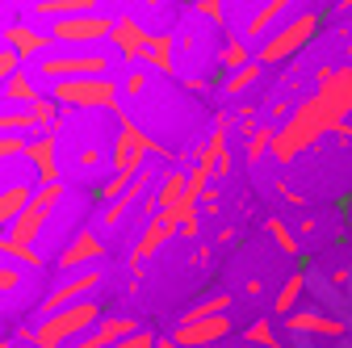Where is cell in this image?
I'll use <instances>...</instances> for the list:
<instances>
[{
	"label": "cell",
	"mask_w": 352,
	"mask_h": 348,
	"mask_svg": "<svg viewBox=\"0 0 352 348\" xmlns=\"http://www.w3.org/2000/svg\"><path fill=\"white\" fill-rule=\"evenodd\" d=\"M294 348H323V344H311V340H302V344H294Z\"/></svg>",
	"instance_id": "obj_47"
},
{
	"label": "cell",
	"mask_w": 352,
	"mask_h": 348,
	"mask_svg": "<svg viewBox=\"0 0 352 348\" xmlns=\"http://www.w3.org/2000/svg\"><path fill=\"white\" fill-rule=\"evenodd\" d=\"M143 5H147V9H155V5H164V0H143Z\"/></svg>",
	"instance_id": "obj_48"
},
{
	"label": "cell",
	"mask_w": 352,
	"mask_h": 348,
	"mask_svg": "<svg viewBox=\"0 0 352 348\" xmlns=\"http://www.w3.org/2000/svg\"><path fill=\"white\" fill-rule=\"evenodd\" d=\"M51 34H42L38 25H25V21H17V25H5V47L9 51H17L21 55V63L25 59H42V55H51L47 47H51Z\"/></svg>",
	"instance_id": "obj_12"
},
{
	"label": "cell",
	"mask_w": 352,
	"mask_h": 348,
	"mask_svg": "<svg viewBox=\"0 0 352 348\" xmlns=\"http://www.w3.org/2000/svg\"><path fill=\"white\" fill-rule=\"evenodd\" d=\"M155 340H160L155 331H147V327H139L135 336H122V340H118V344H109V348H155Z\"/></svg>",
	"instance_id": "obj_35"
},
{
	"label": "cell",
	"mask_w": 352,
	"mask_h": 348,
	"mask_svg": "<svg viewBox=\"0 0 352 348\" xmlns=\"http://www.w3.org/2000/svg\"><path fill=\"white\" fill-rule=\"evenodd\" d=\"M260 76H264V63H260V59H252L248 67H239V72H227V76H223V89H227L231 97H239L243 89H252Z\"/></svg>",
	"instance_id": "obj_25"
},
{
	"label": "cell",
	"mask_w": 352,
	"mask_h": 348,
	"mask_svg": "<svg viewBox=\"0 0 352 348\" xmlns=\"http://www.w3.org/2000/svg\"><path fill=\"white\" fill-rule=\"evenodd\" d=\"M185 197H189V172L185 168H168L160 177V185H155V193L147 197V210L160 214V210H172L176 202H185Z\"/></svg>",
	"instance_id": "obj_16"
},
{
	"label": "cell",
	"mask_w": 352,
	"mask_h": 348,
	"mask_svg": "<svg viewBox=\"0 0 352 348\" xmlns=\"http://www.w3.org/2000/svg\"><path fill=\"white\" fill-rule=\"evenodd\" d=\"M231 336V319L227 315H210V319H193V323H176L172 340L176 344H189V348H210L214 340Z\"/></svg>",
	"instance_id": "obj_10"
},
{
	"label": "cell",
	"mask_w": 352,
	"mask_h": 348,
	"mask_svg": "<svg viewBox=\"0 0 352 348\" xmlns=\"http://www.w3.org/2000/svg\"><path fill=\"white\" fill-rule=\"evenodd\" d=\"M25 160L38 168V185L59 181V130H38V139L25 143Z\"/></svg>",
	"instance_id": "obj_9"
},
{
	"label": "cell",
	"mask_w": 352,
	"mask_h": 348,
	"mask_svg": "<svg viewBox=\"0 0 352 348\" xmlns=\"http://www.w3.org/2000/svg\"><path fill=\"white\" fill-rule=\"evenodd\" d=\"M264 231L273 235V243H277L285 256H298V239H294V231H289L281 219H264Z\"/></svg>",
	"instance_id": "obj_31"
},
{
	"label": "cell",
	"mask_w": 352,
	"mask_h": 348,
	"mask_svg": "<svg viewBox=\"0 0 352 348\" xmlns=\"http://www.w3.org/2000/svg\"><path fill=\"white\" fill-rule=\"evenodd\" d=\"M147 89V80H143V72H126V80H122V93L126 97H139Z\"/></svg>",
	"instance_id": "obj_38"
},
{
	"label": "cell",
	"mask_w": 352,
	"mask_h": 348,
	"mask_svg": "<svg viewBox=\"0 0 352 348\" xmlns=\"http://www.w3.org/2000/svg\"><path fill=\"white\" fill-rule=\"evenodd\" d=\"M101 256H105V243H101L93 231H88V227H80V231H76V239L59 252V269H67V273H72V269L93 265V260H101Z\"/></svg>",
	"instance_id": "obj_15"
},
{
	"label": "cell",
	"mask_w": 352,
	"mask_h": 348,
	"mask_svg": "<svg viewBox=\"0 0 352 348\" xmlns=\"http://www.w3.org/2000/svg\"><path fill=\"white\" fill-rule=\"evenodd\" d=\"M47 34L63 47H93V42H109L113 34V17L109 13H76V17H59L47 25Z\"/></svg>",
	"instance_id": "obj_5"
},
{
	"label": "cell",
	"mask_w": 352,
	"mask_h": 348,
	"mask_svg": "<svg viewBox=\"0 0 352 348\" xmlns=\"http://www.w3.org/2000/svg\"><path fill=\"white\" fill-rule=\"evenodd\" d=\"M109 42H113V51L122 55V63L130 67V63H139V59H143L147 42H151V30H147L139 17L118 13V17H113V34H109Z\"/></svg>",
	"instance_id": "obj_7"
},
{
	"label": "cell",
	"mask_w": 352,
	"mask_h": 348,
	"mask_svg": "<svg viewBox=\"0 0 352 348\" xmlns=\"http://www.w3.org/2000/svg\"><path fill=\"white\" fill-rule=\"evenodd\" d=\"M243 294H248V298H260V294H264V281H260V277H252V281L243 285Z\"/></svg>",
	"instance_id": "obj_42"
},
{
	"label": "cell",
	"mask_w": 352,
	"mask_h": 348,
	"mask_svg": "<svg viewBox=\"0 0 352 348\" xmlns=\"http://www.w3.org/2000/svg\"><path fill=\"white\" fill-rule=\"evenodd\" d=\"M210 181H214V168H210V164H197V160H193V168H189V197L197 202V197L206 193V185H210Z\"/></svg>",
	"instance_id": "obj_32"
},
{
	"label": "cell",
	"mask_w": 352,
	"mask_h": 348,
	"mask_svg": "<svg viewBox=\"0 0 352 348\" xmlns=\"http://www.w3.org/2000/svg\"><path fill=\"white\" fill-rule=\"evenodd\" d=\"M289 5H294V0H264V5L252 13V21H248V34H252V38H269L273 21H277Z\"/></svg>",
	"instance_id": "obj_23"
},
{
	"label": "cell",
	"mask_w": 352,
	"mask_h": 348,
	"mask_svg": "<svg viewBox=\"0 0 352 348\" xmlns=\"http://www.w3.org/2000/svg\"><path fill=\"white\" fill-rule=\"evenodd\" d=\"M76 164H80V168H93V164H101V151H97V147H84V151L76 155Z\"/></svg>",
	"instance_id": "obj_39"
},
{
	"label": "cell",
	"mask_w": 352,
	"mask_h": 348,
	"mask_svg": "<svg viewBox=\"0 0 352 348\" xmlns=\"http://www.w3.org/2000/svg\"><path fill=\"white\" fill-rule=\"evenodd\" d=\"M25 130H38L34 109H0V135H25Z\"/></svg>",
	"instance_id": "obj_26"
},
{
	"label": "cell",
	"mask_w": 352,
	"mask_h": 348,
	"mask_svg": "<svg viewBox=\"0 0 352 348\" xmlns=\"http://www.w3.org/2000/svg\"><path fill=\"white\" fill-rule=\"evenodd\" d=\"M155 348H189V344H176V340H168V336H160V340H155Z\"/></svg>",
	"instance_id": "obj_45"
},
{
	"label": "cell",
	"mask_w": 352,
	"mask_h": 348,
	"mask_svg": "<svg viewBox=\"0 0 352 348\" xmlns=\"http://www.w3.org/2000/svg\"><path fill=\"white\" fill-rule=\"evenodd\" d=\"M239 336H243L248 344H256V348H281V336H273V323H269V319H256V323H248Z\"/></svg>",
	"instance_id": "obj_30"
},
{
	"label": "cell",
	"mask_w": 352,
	"mask_h": 348,
	"mask_svg": "<svg viewBox=\"0 0 352 348\" xmlns=\"http://www.w3.org/2000/svg\"><path fill=\"white\" fill-rule=\"evenodd\" d=\"M172 235H181L176 231V223H172V214H151L147 219V227H143V235H139V243H135V252H130V265H135V273H139V260H147V256H155Z\"/></svg>",
	"instance_id": "obj_11"
},
{
	"label": "cell",
	"mask_w": 352,
	"mask_h": 348,
	"mask_svg": "<svg viewBox=\"0 0 352 348\" xmlns=\"http://www.w3.org/2000/svg\"><path fill=\"white\" fill-rule=\"evenodd\" d=\"M38 97H42V93L34 89V80H30L25 67H17V72L5 80V89H0V101H17V105H25V109H30Z\"/></svg>",
	"instance_id": "obj_21"
},
{
	"label": "cell",
	"mask_w": 352,
	"mask_h": 348,
	"mask_svg": "<svg viewBox=\"0 0 352 348\" xmlns=\"http://www.w3.org/2000/svg\"><path fill=\"white\" fill-rule=\"evenodd\" d=\"M30 197H34V189H30L25 181H17V185H9V189H0V231L13 227V219L30 206Z\"/></svg>",
	"instance_id": "obj_19"
},
{
	"label": "cell",
	"mask_w": 352,
	"mask_h": 348,
	"mask_svg": "<svg viewBox=\"0 0 352 348\" xmlns=\"http://www.w3.org/2000/svg\"><path fill=\"white\" fill-rule=\"evenodd\" d=\"M51 97L63 109H122V84L109 76H72V80H55Z\"/></svg>",
	"instance_id": "obj_3"
},
{
	"label": "cell",
	"mask_w": 352,
	"mask_h": 348,
	"mask_svg": "<svg viewBox=\"0 0 352 348\" xmlns=\"http://www.w3.org/2000/svg\"><path fill=\"white\" fill-rule=\"evenodd\" d=\"M352 9V0H336V13H348Z\"/></svg>",
	"instance_id": "obj_46"
},
{
	"label": "cell",
	"mask_w": 352,
	"mask_h": 348,
	"mask_svg": "<svg viewBox=\"0 0 352 348\" xmlns=\"http://www.w3.org/2000/svg\"><path fill=\"white\" fill-rule=\"evenodd\" d=\"M139 63L155 67L160 76H172V72H176V67H172V34H151V42H147V51H143Z\"/></svg>",
	"instance_id": "obj_22"
},
{
	"label": "cell",
	"mask_w": 352,
	"mask_h": 348,
	"mask_svg": "<svg viewBox=\"0 0 352 348\" xmlns=\"http://www.w3.org/2000/svg\"><path fill=\"white\" fill-rule=\"evenodd\" d=\"M139 331V323L135 319H126V315H105L88 336H80V340H72V348H109V344H118L122 336H135Z\"/></svg>",
	"instance_id": "obj_13"
},
{
	"label": "cell",
	"mask_w": 352,
	"mask_h": 348,
	"mask_svg": "<svg viewBox=\"0 0 352 348\" xmlns=\"http://www.w3.org/2000/svg\"><path fill=\"white\" fill-rule=\"evenodd\" d=\"M227 307H231V294H214V298L197 302V307H189V311L181 315V323H193V319H210V315H227Z\"/></svg>",
	"instance_id": "obj_29"
},
{
	"label": "cell",
	"mask_w": 352,
	"mask_h": 348,
	"mask_svg": "<svg viewBox=\"0 0 352 348\" xmlns=\"http://www.w3.org/2000/svg\"><path fill=\"white\" fill-rule=\"evenodd\" d=\"M197 13H201L210 25L227 30V9H223V0H197Z\"/></svg>",
	"instance_id": "obj_33"
},
{
	"label": "cell",
	"mask_w": 352,
	"mask_h": 348,
	"mask_svg": "<svg viewBox=\"0 0 352 348\" xmlns=\"http://www.w3.org/2000/svg\"><path fill=\"white\" fill-rule=\"evenodd\" d=\"M101 285V269H84V273H72L63 285H55L47 298L38 302V315H55V311H63V307H72V302H80V298H88Z\"/></svg>",
	"instance_id": "obj_8"
},
{
	"label": "cell",
	"mask_w": 352,
	"mask_h": 348,
	"mask_svg": "<svg viewBox=\"0 0 352 348\" xmlns=\"http://www.w3.org/2000/svg\"><path fill=\"white\" fill-rule=\"evenodd\" d=\"M336 67H319V84H315V93L298 101L289 109V118L277 126V139H273V160L277 164H294L306 147H315L323 135H344L352 139V105L344 101V93L336 89Z\"/></svg>",
	"instance_id": "obj_1"
},
{
	"label": "cell",
	"mask_w": 352,
	"mask_h": 348,
	"mask_svg": "<svg viewBox=\"0 0 352 348\" xmlns=\"http://www.w3.org/2000/svg\"><path fill=\"white\" fill-rule=\"evenodd\" d=\"M277 193H285V202H294V206H306V197H302V193H294L285 181H277Z\"/></svg>",
	"instance_id": "obj_41"
},
{
	"label": "cell",
	"mask_w": 352,
	"mask_h": 348,
	"mask_svg": "<svg viewBox=\"0 0 352 348\" xmlns=\"http://www.w3.org/2000/svg\"><path fill=\"white\" fill-rule=\"evenodd\" d=\"M331 285H340V290H344V285H348V269H336V273H331Z\"/></svg>",
	"instance_id": "obj_44"
},
{
	"label": "cell",
	"mask_w": 352,
	"mask_h": 348,
	"mask_svg": "<svg viewBox=\"0 0 352 348\" xmlns=\"http://www.w3.org/2000/svg\"><path fill=\"white\" fill-rule=\"evenodd\" d=\"M0 256L13 260V265H21V269H47V265H42V256L34 252V243H21L13 235H0Z\"/></svg>",
	"instance_id": "obj_24"
},
{
	"label": "cell",
	"mask_w": 352,
	"mask_h": 348,
	"mask_svg": "<svg viewBox=\"0 0 352 348\" xmlns=\"http://www.w3.org/2000/svg\"><path fill=\"white\" fill-rule=\"evenodd\" d=\"M231 168H235V160H231V151H227L223 160L214 164V177H231Z\"/></svg>",
	"instance_id": "obj_40"
},
{
	"label": "cell",
	"mask_w": 352,
	"mask_h": 348,
	"mask_svg": "<svg viewBox=\"0 0 352 348\" xmlns=\"http://www.w3.org/2000/svg\"><path fill=\"white\" fill-rule=\"evenodd\" d=\"M63 193H67L63 181H55V185H38V189H34V202H38V206H47V210H55V206L63 202Z\"/></svg>",
	"instance_id": "obj_34"
},
{
	"label": "cell",
	"mask_w": 352,
	"mask_h": 348,
	"mask_svg": "<svg viewBox=\"0 0 352 348\" xmlns=\"http://www.w3.org/2000/svg\"><path fill=\"white\" fill-rule=\"evenodd\" d=\"M109 55L105 51H59V55H42L38 59V76L55 80H72V76H105Z\"/></svg>",
	"instance_id": "obj_6"
},
{
	"label": "cell",
	"mask_w": 352,
	"mask_h": 348,
	"mask_svg": "<svg viewBox=\"0 0 352 348\" xmlns=\"http://www.w3.org/2000/svg\"><path fill=\"white\" fill-rule=\"evenodd\" d=\"M302 290H306V269H294V273L281 281L277 298H273V311H277V315H294L298 302H302Z\"/></svg>",
	"instance_id": "obj_20"
},
{
	"label": "cell",
	"mask_w": 352,
	"mask_h": 348,
	"mask_svg": "<svg viewBox=\"0 0 352 348\" xmlns=\"http://www.w3.org/2000/svg\"><path fill=\"white\" fill-rule=\"evenodd\" d=\"M21 285V269H13V260L0 256V294H13Z\"/></svg>",
	"instance_id": "obj_36"
},
{
	"label": "cell",
	"mask_w": 352,
	"mask_h": 348,
	"mask_svg": "<svg viewBox=\"0 0 352 348\" xmlns=\"http://www.w3.org/2000/svg\"><path fill=\"white\" fill-rule=\"evenodd\" d=\"M223 38H227V47H223V59H218V67H223V72L248 67V63H252V51L239 42V34H223Z\"/></svg>",
	"instance_id": "obj_27"
},
{
	"label": "cell",
	"mask_w": 352,
	"mask_h": 348,
	"mask_svg": "<svg viewBox=\"0 0 352 348\" xmlns=\"http://www.w3.org/2000/svg\"><path fill=\"white\" fill-rule=\"evenodd\" d=\"M273 139H277V126H256L252 135H248V164H260L264 155H269Z\"/></svg>",
	"instance_id": "obj_28"
},
{
	"label": "cell",
	"mask_w": 352,
	"mask_h": 348,
	"mask_svg": "<svg viewBox=\"0 0 352 348\" xmlns=\"http://www.w3.org/2000/svg\"><path fill=\"white\" fill-rule=\"evenodd\" d=\"M105 319L101 302H72V307L55 311V315H42L38 327H17V336L30 344V348H63L72 336H88L97 323Z\"/></svg>",
	"instance_id": "obj_2"
},
{
	"label": "cell",
	"mask_w": 352,
	"mask_h": 348,
	"mask_svg": "<svg viewBox=\"0 0 352 348\" xmlns=\"http://www.w3.org/2000/svg\"><path fill=\"white\" fill-rule=\"evenodd\" d=\"M319 25H323V13H298L294 21H285V25L273 30L269 38H260L256 59H260L264 67H269V63H285V59H294L298 51H306V47L315 42Z\"/></svg>",
	"instance_id": "obj_4"
},
{
	"label": "cell",
	"mask_w": 352,
	"mask_h": 348,
	"mask_svg": "<svg viewBox=\"0 0 352 348\" xmlns=\"http://www.w3.org/2000/svg\"><path fill=\"white\" fill-rule=\"evenodd\" d=\"M17 67H21V55L9 51V47H0V89H5V80H9Z\"/></svg>",
	"instance_id": "obj_37"
},
{
	"label": "cell",
	"mask_w": 352,
	"mask_h": 348,
	"mask_svg": "<svg viewBox=\"0 0 352 348\" xmlns=\"http://www.w3.org/2000/svg\"><path fill=\"white\" fill-rule=\"evenodd\" d=\"M285 327L294 331V336H319V340H336V336H344V323L340 319H331V315H323V311H294V315H285Z\"/></svg>",
	"instance_id": "obj_14"
},
{
	"label": "cell",
	"mask_w": 352,
	"mask_h": 348,
	"mask_svg": "<svg viewBox=\"0 0 352 348\" xmlns=\"http://www.w3.org/2000/svg\"><path fill=\"white\" fill-rule=\"evenodd\" d=\"M101 0H34L30 13L38 21H59V17H76V13H97Z\"/></svg>",
	"instance_id": "obj_17"
},
{
	"label": "cell",
	"mask_w": 352,
	"mask_h": 348,
	"mask_svg": "<svg viewBox=\"0 0 352 348\" xmlns=\"http://www.w3.org/2000/svg\"><path fill=\"white\" fill-rule=\"evenodd\" d=\"M47 219H51V210H47V206H38V202L30 197V206L13 219L9 235H13V239H21V243H34V239H38V231L47 227Z\"/></svg>",
	"instance_id": "obj_18"
},
{
	"label": "cell",
	"mask_w": 352,
	"mask_h": 348,
	"mask_svg": "<svg viewBox=\"0 0 352 348\" xmlns=\"http://www.w3.org/2000/svg\"><path fill=\"white\" fill-rule=\"evenodd\" d=\"M185 89H189V93H201V89H206V80H201V76H189V80H185Z\"/></svg>",
	"instance_id": "obj_43"
}]
</instances>
